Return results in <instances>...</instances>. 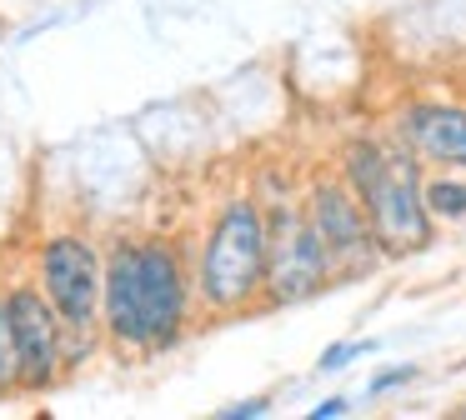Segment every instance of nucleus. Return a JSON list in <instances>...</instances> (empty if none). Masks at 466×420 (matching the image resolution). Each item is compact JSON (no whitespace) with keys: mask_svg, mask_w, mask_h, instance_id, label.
I'll use <instances>...</instances> for the list:
<instances>
[{"mask_svg":"<svg viewBox=\"0 0 466 420\" xmlns=\"http://www.w3.org/2000/svg\"><path fill=\"white\" fill-rule=\"evenodd\" d=\"M346 185L361 195L366 220H371L376 240H381L386 260L416 255L436 240V220L426 210V160L401 140H381V135H356L341 145V165Z\"/></svg>","mask_w":466,"mask_h":420,"instance_id":"2","label":"nucleus"},{"mask_svg":"<svg viewBox=\"0 0 466 420\" xmlns=\"http://www.w3.org/2000/svg\"><path fill=\"white\" fill-rule=\"evenodd\" d=\"M391 135L411 145L426 165L466 170V105L456 100H406L391 115Z\"/></svg>","mask_w":466,"mask_h":420,"instance_id":"8","label":"nucleus"},{"mask_svg":"<svg viewBox=\"0 0 466 420\" xmlns=\"http://www.w3.org/2000/svg\"><path fill=\"white\" fill-rule=\"evenodd\" d=\"M346 410H351V400H346V395H326V400H316L306 415H311V420H336V415H346Z\"/></svg>","mask_w":466,"mask_h":420,"instance_id":"14","label":"nucleus"},{"mask_svg":"<svg viewBox=\"0 0 466 420\" xmlns=\"http://www.w3.org/2000/svg\"><path fill=\"white\" fill-rule=\"evenodd\" d=\"M41 290L61 310L66 330L86 335L96 325V315H101V295H106V270L96 260L91 240H81V235L46 240L41 245Z\"/></svg>","mask_w":466,"mask_h":420,"instance_id":"6","label":"nucleus"},{"mask_svg":"<svg viewBox=\"0 0 466 420\" xmlns=\"http://www.w3.org/2000/svg\"><path fill=\"white\" fill-rule=\"evenodd\" d=\"M421 190H426V210H431L436 225H466V170L431 165Z\"/></svg>","mask_w":466,"mask_h":420,"instance_id":"9","label":"nucleus"},{"mask_svg":"<svg viewBox=\"0 0 466 420\" xmlns=\"http://www.w3.org/2000/svg\"><path fill=\"white\" fill-rule=\"evenodd\" d=\"M421 375L416 365H396V370H381V375L371 380V395H386V390H401V385H411V380Z\"/></svg>","mask_w":466,"mask_h":420,"instance_id":"13","label":"nucleus"},{"mask_svg":"<svg viewBox=\"0 0 466 420\" xmlns=\"http://www.w3.org/2000/svg\"><path fill=\"white\" fill-rule=\"evenodd\" d=\"M456 415H461V420H466V405H461V410H456Z\"/></svg>","mask_w":466,"mask_h":420,"instance_id":"15","label":"nucleus"},{"mask_svg":"<svg viewBox=\"0 0 466 420\" xmlns=\"http://www.w3.org/2000/svg\"><path fill=\"white\" fill-rule=\"evenodd\" d=\"M376 350V340H336V345L321 350V360H316V370H346L351 360H366Z\"/></svg>","mask_w":466,"mask_h":420,"instance_id":"11","label":"nucleus"},{"mask_svg":"<svg viewBox=\"0 0 466 420\" xmlns=\"http://www.w3.org/2000/svg\"><path fill=\"white\" fill-rule=\"evenodd\" d=\"M21 385V355H15V330H11V310L0 295V395Z\"/></svg>","mask_w":466,"mask_h":420,"instance_id":"10","label":"nucleus"},{"mask_svg":"<svg viewBox=\"0 0 466 420\" xmlns=\"http://www.w3.org/2000/svg\"><path fill=\"white\" fill-rule=\"evenodd\" d=\"M191 280L166 240H126L106 260L101 325L126 350H166L186 330Z\"/></svg>","mask_w":466,"mask_h":420,"instance_id":"1","label":"nucleus"},{"mask_svg":"<svg viewBox=\"0 0 466 420\" xmlns=\"http://www.w3.org/2000/svg\"><path fill=\"white\" fill-rule=\"evenodd\" d=\"M266 230H271V255H266L261 305H271V310L306 305L311 295L336 285L331 260H326L321 240L311 230V215H306V195L266 200Z\"/></svg>","mask_w":466,"mask_h":420,"instance_id":"4","label":"nucleus"},{"mask_svg":"<svg viewBox=\"0 0 466 420\" xmlns=\"http://www.w3.org/2000/svg\"><path fill=\"white\" fill-rule=\"evenodd\" d=\"M5 310H11V330H15V355H21V385L25 390H46L61 375V355H66V320L51 305V295L35 285H11L5 290Z\"/></svg>","mask_w":466,"mask_h":420,"instance_id":"7","label":"nucleus"},{"mask_svg":"<svg viewBox=\"0 0 466 420\" xmlns=\"http://www.w3.org/2000/svg\"><path fill=\"white\" fill-rule=\"evenodd\" d=\"M266 255H271L266 205L256 195H231L201 240V265H196L201 305L216 315L256 310L266 295Z\"/></svg>","mask_w":466,"mask_h":420,"instance_id":"3","label":"nucleus"},{"mask_svg":"<svg viewBox=\"0 0 466 420\" xmlns=\"http://www.w3.org/2000/svg\"><path fill=\"white\" fill-rule=\"evenodd\" d=\"M306 215H311V230H316V240H321L326 260H331L336 285L371 275L386 260L371 220H366L361 195L346 185L341 170H336V175H316L311 185H306Z\"/></svg>","mask_w":466,"mask_h":420,"instance_id":"5","label":"nucleus"},{"mask_svg":"<svg viewBox=\"0 0 466 420\" xmlns=\"http://www.w3.org/2000/svg\"><path fill=\"white\" fill-rule=\"evenodd\" d=\"M261 415H271V400L266 395H251V400H236V405L216 410V420H261Z\"/></svg>","mask_w":466,"mask_h":420,"instance_id":"12","label":"nucleus"}]
</instances>
